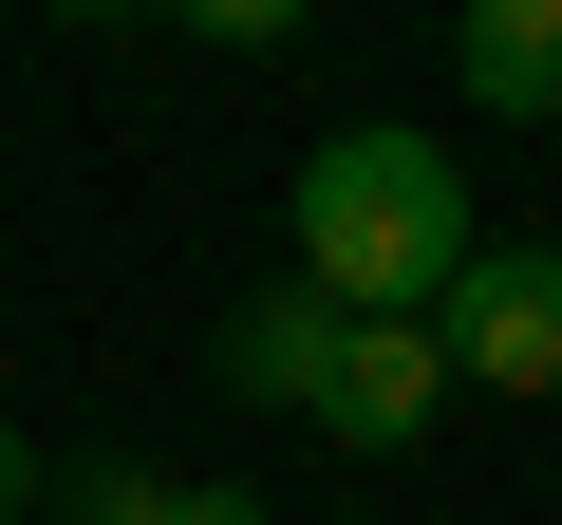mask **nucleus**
Listing matches in <instances>:
<instances>
[{"label": "nucleus", "instance_id": "nucleus-1", "mask_svg": "<svg viewBox=\"0 0 562 525\" xmlns=\"http://www.w3.org/2000/svg\"><path fill=\"white\" fill-rule=\"evenodd\" d=\"M469 262H487V225H469V169L431 132H319L301 150V282L338 320H431Z\"/></svg>", "mask_w": 562, "mask_h": 525}, {"label": "nucleus", "instance_id": "nucleus-2", "mask_svg": "<svg viewBox=\"0 0 562 525\" xmlns=\"http://www.w3.org/2000/svg\"><path fill=\"white\" fill-rule=\"evenodd\" d=\"M431 338H450L469 394H562V244H487L431 301Z\"/></svg>", "mask_w": 562, "mask_h": 525}, {"label": "nucleus", "instance_id": "nucleus-3", "mask_svg": "<svg viewBox=\"0 0 562 525\" xmlns=\"http://www.w3.org/2000/svg\"><path fill=\"white\" fill-rule=\"evenodd\" d=\"M338 376H357V320L319 301V282H262L244 320H225V394H262V413H338Z\"/></svg>", "mask_w": 562, "mask_h": 525}, {"label": "nucleus", "instance_id": "nucleus-4", "mask_svg": "<svg viewBox=\"0 0 562 525\" xmlns=\"http://www.w3.org/2000/svg\"><path fill=\"white\" fill-rule=\"evenodd\" d=\"M450 394H469V376H450V338H431V320H357V376H338V413H319V432H338V450H413Z\"/></svg>", "mask_w": 562, "mask_h": 525}, {"label": "nucleus", "instance_id": "nucleus-5", "mask_svg": "<svg viewBox=\"0 0 562 525\" xmlns=\"http://www.w3.org/2000/svg\"><path fill=\"white\" fill-rule=\"evenodd\" d=\"M469 94L487 113H562V0H469Z\"/></svg>", "mask_w": 562, "mask_h": 525}, {"label": "nucleus", "instance_id": "nucleus-6", "mask_svg": "<svg viewBox=\"0 0 562 525\" xmlns=\"http://www.w3.org/2000/svg\"><path fill=\"white\" fill-rule=\"evenodd\" d=\"M94 525H262V488H169V469H94Z\"/></svg>", "mask_w": 562, "mask_h": 525}, {"label": "nucleus", "instance_id": "nucleus-7", "mask_svg": "<svg viewBox=\"0 0 562 525\" xmlns=\"http://www.w3.org/2000/svg\"><path fill=\"white\" fill-rule=\"evenodd\" d=\"M188 38H225V57H262V38H301V0H169Z\"/></svg>", "mask_w": 562, "mask_h": 525}, {"label": "nucleus", "instance_id": "nucleus-8", "mask_svg": "<svg viewBox=\"0 0 562 525\" xmlns=\"http://www.w3.org/2000/svg\"><path fill=\"white\" fill-rule=\"evenodd\" d=\"M0 525H38V450L20 432H0Z\"/></svg>", "mask_w": 562, "mask_h": 525}, {"label": "nucleus", "instance_id": "nucleus-9", "mask_svg": "<svg viewBox=\"0 0 562 525\" xmlns=\"http://www.w3.org/2000/svg\"><path fill=\"white\" fill-rule=\"evenodd\" d=\"M38 20H150V0H38Z\"/></svg>", "mask_w": 562, "mask_h": 525}]
</instances>
